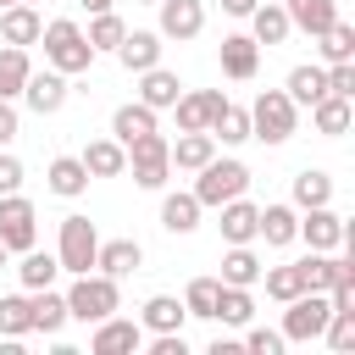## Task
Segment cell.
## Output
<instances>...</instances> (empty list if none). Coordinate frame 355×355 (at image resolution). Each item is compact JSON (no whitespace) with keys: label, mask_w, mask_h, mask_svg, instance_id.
Returning <instances> with one entry per match:
<instances>
[{"label":"cell","mask_w":355,"mask_h":355,"mask_svg":"<svg viewBox=\"0 0 355 355\" xmlns=\"http://www.w3.org/2000/svg\"><path fill=\"white\" fill-rule=\"evenodd\" d=\"M39 39H44V61L55 67V72H89V61H94V50H89V39H83V28L72 22V17H55V22H44L39 28Z\"/></svg>","instance_id":"obj_1"},{"label":"cell","mask_w":355,"mask_h":355,"mask_svg":"<svg viewBox=\"0 0 355 355\" xmlns=\"http://www.w3.org/2000/svg\"><path fill=\"white\" fill-rule=\"evenodd\" d=\"M116 305H122V294H116V277H105V272H78V283L67 288V316H78V322H105Z\"/></svg>","instance_id":"obj_2"},{"label":"cell","mask_w":355,"mask_h":355,"mask_svg":"<svg viewBox=\"0 0 355 355\" xmlns=\"http://www.w3.org/2000/svg\"><path fill=\"white\" fill-rule=\"evenodd\" d=\"M294 100L283 89H261L255 105H250V139H266V144H288L294 139Z\"/></svg>","instance_id":"obj_3"},{"label":"cell","mask_w":355,"mask_h":355,"mask_svg":"<svg viewBox=\"0 0 355 355\" xmlns=\"http://www.w3.org/2000/svg\"><path fill=\"white\" fill-rule=\"evenodd\" d=\"M244 189H250V166H244V161H233V155H227V161H216V155H211V161L200 166V183H194V200L216 211V205H227V200H239Z\"/></svg>","instance_id":"obj_4"},{"label":"cell","mask_w":355,"mask_h":355,"mask_svg":"<svg viewBox=\"0 0 355 355\" xmlns=\"http://www.w3.org/2000/svg\"><path fill=\"white\" fill-rule=\"evenodd\" d=\"M327 316H333V305H327V294H322V288L294 294V300H288V311H283V344H311V338H322Z\"/></svg>","instance_id":"obj_5"},{"label":"cell","mask_w":355,"mask_h":355,"mask_svg":"<svg viewBox=\"0 0 355 355\" xmlns=\"http://www.w3.org/2000/svg\"><path fill=\"white\" fill-rule=\"evenodd\" d=\"M94 250H100V233L89 216H61V244H55V261L61 272H94Z\"/></svg>","instance_id":"obj_6"},{"label":"cell","mask_w":355,"mask_h":355,"mask_svg":"<svg viewBox=\"0 0 355 355\" xmlns=\"http://www.w3.org/2000/svg\"><path fill=\"white\" fill-rule=\"evenodd\" d=\"M128 161H133V183L139 189H166V172H172V155H166V139L161 133H139L133 144H122Z\"/></svg>","instance_id":"obj_7"},{"label":"cell","mask_w":355,"mask_h":355,"mask_svg":"<svg viewBox=\"0 0 355 355\" xmlns=\"http://www.w3.org/2000/svg\"><path fill=\"white\" fill-rule=\"evenodd\" d=\"M33 239H39V211H33V200L0 194V244L22 255V250H33Z\"/></svg>","instance_id":"obj_8"},{"label":"cell","mask_w":355,"mask_h":355,"mask_svg":"<svg viewBox=\"0 0 355 355\" xmlns=\"http://www.w3.org/2000/svg\"><path fill=\"white\" fill-rule=\"evenodd\" d=\"M161 6V39H200V28H205V0H155Z\"/></svg>","instance_id":"obj_9"},{"label":"cell","mask_w":355,"mask_h":355,"mask_svg":"<svg viewBox=\"0 0 355 355\" xmlns=\"http://www.w3.org/2000/svg\"><path fill=\"white\" fill-rule=\"evenodd\" d=\"M67 72H55V67H44V72H28V83H22V100L39 111V116H55L61 105H67Z\"/></svg>","instance_id":"obj_10"},{"label":"cell","mask_w":355,"mask_h":355,"mask_svg":"<svg viewBox=\"0 0 355 355\" xmlns=\"http://www.w3.org/2000/svg\"><path fill=\"white\" fill-rule=\"evenodd\" d=\"M222 89H194V94H178L172 100V111H178V133H205L211 128V116L222 111Z\"/></svg>","instance_id":"obj_11"},{"label":"cell","mask_w":355,"mask_h":355,"mask_svg":"<svg viewBox=\"0 0 355 355\" xmlns=\"http://www.w3.org/2000/svg\"><path fill=\"white\" fill-rule=\"evenodd\" d=\"M294 239H305L311 250H338V244L349 239V227H344V216H338V211L311 205V211L300 216V233H294Z\"/></svg>","instance_id":"obj_12"},{"label":"cell","mask_w":355,"mask_h":355,"mask_svg":"<svg viewBox=\"0 0 355 355\" xmlns=\"http://www.w3.org/2000/svg\"><path fill=\"white\" fill-rule=\"evenodd\" d=\"M139 344H144V327H139V322H122V316L94 322V338H89L94 355H133Z\"/></svg>","instance_id":"obj_13"},{"label":"cell","mask_w":355,"mask_h":355,"mask_svg":"<svg viewBox=\"0 0 355 355\" xmlns=\"http://www.w3.org/2000/svg\"><path fill=\"white\" fill-rule=\"evenodd\" d=\"M144 266V250H139V239H111V244H100L94 250V272H105V277H128V272H139Z\"/></svg>","instance_id":"obj_14"},{"label":"cell","mask_w":355,"mask_h":355,"mask_svg":"<svg viewBox=\"0 0 355 355\" xmlns=\"http://www.w3.org/2000/svg\"><path fill=\"white\" fill-rule=\"evenodd\" d=\"M216 55H222V72H227V78H239V83H244V78H255V67H261V44H255L250 33H227Z\"/></svg>","instance_id":"obj_15"},{"label":"cell","mask_w":355,"mask_h":355,"mask_svg":"<svg viewBox=\"0 0 355 355\" xmlns=\"http://www.w3.org/2000/svg\"><path fill=\"white\" fill-rule=\"evenodd\" d=\"M294 233H300V216H294V205H261V211H255V239H266L272 250L294 244Z\"/></svg>","instance_id":"obj_16"},{"label":"cell","mask_w":355,"mask_h":355,"mask_svg":"<svg viewBox=\"0 0 355 355\" xmlns=\"http://www.w3.org/2000/svg\"><path fill=\"white\" fill-rule=\"evenodd\" d=\"M116 61H122L128 72H150V67L161 61V33H144V28L122 33V44H116Z\"/></svg>","instance_id":"obj_17"},{"label":"cell","mask_w":355,"mask_h":355,"mask_svg":"<svg viewBox=\"0 0 355 355\" xmlns=\"http://www.w3.org/2000/svg\"><path fill=\"white\" fill-rule=\"evenodd\" d=\"M178 94H183V83H178V72H166L161 61H155L150 72H139V100H144L150 111H172Z\"/></svg>","instance_id":"obj_18"},{"label":"cell","mask_w":355,"mask_h":355,"mask_svg":"<svg viewBox=\"0 0 355 355\" xmlns=\"http://www.w3.org/2000/svg\"><path fill=\"white\" fill-rule=\"evenodd\" d=\"M183 300H172V294H150L144 300V311H139V327L144 333H183Z\"/></svg>","instance_id":"obj_19"},{"label":"cell","mask_w":355,"mask_h":355,"mask_svg":"<svg viewBox=\"0 0 355 355\" xmlns=\"http://www.w3.org/2000/svg\"><path fill=\"white\" fill-rule=\"evenodd\" d=\"M283 11H288V22H294V28H305L311 39H316V33H327V28L338 22V0H283Z\"/></svg>","instance_id":"obj_20"},{"label":"cell","mask_w":355,"mask_h":355,"mask_svg":"<svg viewBox=\"0 0 355 355\" xmlns=\"http://www.w3.org/2000/svg\"><path fill=\"white\" fill-rule=\"evenodd\" d=\"M288 33H294V22H288V11H283L277 0H266V6L250 11V39H255V44H283Z\"/></svg>","instance_id":"obj_21"},{"label":"cell","mask_w":355,"mask_h":355,"mask_svg":"<svg viewBox=\"0 0 355 355\" xmlns=\"http://www.w3.org/2000/svg\"><path fill=\"white\" fill-rule=\"evenodd\" d=\"M44 183H50V194L78 200V194L89 189V166H83L78 155H55V161H50V172H44Z\"/></svg>","instance_id":"obj_22"},{"label":"cell","mask_w":355,"mask_h":355,"mask_svg":"<svg viewBox=\"0 0 355 355\" xmlns=\"http://www.w3.org/2000/svg\"><path fill=\"white\" fill-rule=\"evenodd\" d=\"M39 28H44V22H39L33 6H6V11H0V39H6V44H22V50H28V44H39Z\"/></svg>","instance_id":"obj_23"},{"label":"cell","mask_w":355,"mask_h":355,"mask_svg":"<svg viewBox=\"0 0 355 355\" xmlns=\"http://www.w3.org/2000/svg\"><path fill=\"white\" fill-rule=\"evenodd\" d=\"M311 122H316V133L338 139V133H349V122H355V105H349L344 94H322V100L311 105Z\"/></svg>","instance_id":"obj_24"},{"label":"cell","mask_w":355,"mask_h":355,"mask_svg":"<svg viewBox=\"0 0 355 355\" xmlns=\"http://www.w3.org/2000/svg\"><path fill=\"white\" fill-rule=\"evenodd\" d=\"M78 161L89 166V178H122V172H128V150H122L116 139H94Z\"/></svg>","instance_id":"obj_25"},{"label":"cell","mask_w":355,"mask_h":355,"mask_svg":"<svg viewBox=\"0 0 355 355\" xmlns=\"http://www.w3.org/2000/svg\"><path fill=\"white\" fill-rule=\"evenodd\" d=\"M216 211H222L216 227H222L227 244H250V239H255V211H261V205H250V200L239 194V200H227V205H216Z\"/></svg>","instance_id":"obj_26"},{"label":"cell","mask_w":355,"mask_h":355,"mask_svg":"<svg viewBox=\"0 0 355 355\" xmlns=\"http://www.w3.org/2000/svg\"><path fill=\"white\" fill-rule=\"evenodd\" d=\"M28 311H33V333H61L67 327V294H55V288H33Z\"/></svg>","instance_id":"obj_27"},{"label":"cell","mask_w":355,"mask_h":355,"mask_svg":"<svg viewBox=\"0 0 355 355\" xmlns=\"http://www.w3.org/2000/svg\"><path fill=\"white\" fill-rule=\"evenodd\" d=\"M200 211H205V205L194 200V189H189V194H166V200H161V227H166V233H194V227H200Z\"/></svg>","instance_id":"obj_28"},{"label":"cell","mask_w":355,"mask_h":355,"mask_svg":"<svg viewBox=\"0 0 355 355\" xmlns=\"http://www.w3.org/2000/svg\"><path fill=\"white\" fill-rule=\"evenodd\" d=\"M111 133H116V144H133L139 133H155V111H150L144 100H133V105H116V116H111Z\"/></svg>","instance_id":"obj_29"},{"label":"cell","mask_w":355,"mask_h":355,"mask_svg":"<svg viewBox=\"0 0 355 355\" xmlns=\"http://www.w3.org/2000/svg\"><path fill=\"white\" fill-rule=\"evenodd\" d=\"M166 155H172V166H183V172H200V166L216 155V139H211V133H183L178 144H166Z\"/></svg>","instance_id":"obj_30"},{"label":"cell","mask_w":355,"mask_h":355,"mask_svg":"<svg viewBox=\"0 0 355 355\" xmlns=\"http://www.w3.org/2000/svg\"><path fill=\"white\" fill-rule=\"evenodd\" d=\"M250 316H255V300H250V288H239V283H222V294H216V316H211V322L250 327Z\"/></svg>","instance_id":"obj_31"},{"label":"cell","mask_w":355,"mask_h":355,"mask_svg":"<svg viewBox=\"0 0 355 355\" xmlns=\"http://www.w3.org/2000/svg\"><path fill=\"white\" fill-rule=\"evenodd\" d=\"M294 105H316L327 94V67H294L288 72V89H283Z\"/></svg>","instance_id":"obj_32"},{"label":"cell","mask_w":355,"mask_h":355,"mask_svg":"<svg viewBox=\"0 0 355 355\" xmlns=\"http://www.w3.org/2000/svg\"><path fill=\"white\" fill-rule=\"evenodd\" d=\"M211 139H222V144H244L250 139V111L244 105H233V100H222V111L211 116V128H205Z\"/></svg>","instance_id":"obj_33"},{"label":"cell","mask_w":355,"mask_h":355,"mask_svg":"<svg viewBox=\"0 0 355 355\" xmlns=\"http://www.w3.org/2000/svg\"><path fill=\"white\" fill-rule=\"evenodd\" d=\"M28 72H33V67H28V50H22V44H6V50H0V100H17L22 83H28Z\"/></svg>","instance_id":"obj_34"},{"label":"cell","mask_w":355,"mask_h":355,"mask_svg":"<svg viewBox=\"0 0 355 355\" xmlns=\"http://www.w3.org/2000/svg\"><path fill=\"white\" fill-rule=\"evenodd\" d=\"M327 200H333V178H327L322 166H305V172L294 178V205L311 211V205H327Z\"/></svg>","instance_id":"obj_35"},{"label":"cell","mask_w":355,"mask_h":355,"mask_svg":"<svg viewBox=\"0 0 355 355\" xmlns=\"http://www.w3.org/2000/svg\"><path fill=\"white\" fill-rule=\"evenodd\" d=\"M222 283H239V288L261 283V261H255V250H250V244H233V250L222 255Z\"/></svg>","instance_id":"obj_36"},{"label":"cell","mask_w":355,"mask_h":355,"mask_svg":"<svg viewBox=\"0 0 355 355\" xmlns=\"http://www.w3.org/2000/svg\"><path fill=\"white\" fill-rule=\"evenodd\" d=\"M55 272H61V261H55V255L22 250V266H17V277H22V288H28V294H33V288H50V283H55Z\"/></svg>","instance_id":"obj_37"},{"label":"cell","mask_w":355,"mask_h":355,"mask_svg":"<svg viewBox=\"0 0 355 355\" xmlns=\"http://www.w3.org/2000/svg\"><path fill=\"white\" fill-rule=\"evenodd\" d=\"M122 33H128V22H122L116 11H94V22H89V33H83V39H89V50L100 55V50H116V44H122Z\"/></svg>","instance_id":"obj_38"},{"label":"cell","mask_w":355,"mask_h":355,"mask_svg":"<svg viewBox=\"0 0 355 355\" xmlns=\"http://www.w3.org/2000/svg\"><path fill=\"white\" fill-rule=\"evenodd\" d=\"M0 333H6V338H22V333H33L28 294H0Z\"/></svg>","instance_id":"obj_39"},{"label":"cell","mask_w":355,"mask_h":355,"mask_svg":"<svg viewBox=\"0 0 355 355\" xmlns=\"http://www.w3.org/2000/svg\"><path fill=\"white\" fill-rule=\"evenodd\" d=\"M216 294H222V277H194V283H189V294H183V311L211 322V316H216Z\"/></svg>","instance_id":"obj_40"},{"label":"cell","mask_w":355,"mask_h":355,"mask_svg":"<svg viewBox=\"0 0 355 355\" xmlns=\"http://www.w3.org/2000/svg\"><path fill=\"white\" fill-rule=\"evenodd\" d=\"M261 277H266V294L283 300V305H288L294 294H305V272H300V261H294V266H272V272H261Z\"/></svg>","instance_id":"obj_41"},{"label":"cell","mask_w":355,"mask_h":355,"mask_svg":"<svg viewBox=\"0 0 355 355\" xmlns=\"http://www.w3.org/2000/svg\"><path fill=\"white\" fill-rule=\"evenodd\" d=\"M322 39V55H327V67L333 61H355V28L349 22H333L327 33H316Z\"/></svg>","instance_id":"obj_42"},{"label":"cell","mask_w":355,"mask_h":355,"mask_svg":"<svg viewBox=\"0 0 355 355\" xmlns=\"http://www.w3.org/2000/svg\"><path fill=\"white\" fill-rule=\"evenodd\" d=\"M327 94L355 100V61H333V67H327Z\"/></svg>","instance_id":"obj_43"},{"label":"cell","mask_w":355,"mask_h":355,"mask_svg":"<svg viewBox=\"0 0 355 355\" xmlns=\"http://www.w3.org/2000/svg\"><path fill=\"white\" fill-rule=\"evenodd\" d=\"M244 349H250V355H283V333H272V327H250Z\"/></svg>","instance_id":"obj_44"},{"label":"cell","mask_w":355,"mask_h":355,"mask_svg":"<svg viewBox=\"0 0 355 355\" xmlns=\"http://www.w3.org/2000/svg\"><path fill=\"white\" fill-rule=\"evenodd\" d=\"M17 189H22V161L0 150V194H17Z\"/></svg>","instance_id":"obj_45"},{"label":"cell","mask_w":355,"mask_h":355,"mask_svg":"<svg viewBox=\"0 0 355 355\" xmlns=\"http://www.w3.org/2000/svg\"><path fill=\"white\" fill-rule=\"evenodd\" d=\"M150 355H189V344H183V333H155Z\"/></svg>","instance_id":"obj_46"},{"label":"cell","mask_w":355,"mask_h":355,"mask_svg":"<svg viewBox=\"0 0 355 355\" xmlns=\"http://www.w3.org/2000/svg\"><path fill=\"white\" fill-rule=\"evenodd\" d=\"M17 139V111H11V100H0V150Z\"/></svg>","instance_id":"obj_47"},{"label":"cell","mask_w":355,"mask_h":355,"mask_svg":"<svg viewBox=\"0 0 355 355\" xmlns=\"http://www.w3.org/2000/svg\"><path fill=\"white\" fill-rule=\"evenodd\" d=\"M255 6H261V0H222V11H227V17H250Z\"/></svg>","instance_id":"obj_48"},{"label":"cell","mask_w":355,"mask_h":355,"mask_svg":"<svg viewBox=\"0 0 355 355\" xmlns=\"http://www.w3.org/2000/svg\"><path fill=\"white\" fill-rule=\"evenodd\" d=\"M78 6H83L89 17H94V11H111V0H78Z\"/></svg>","instance_id":"obj_49"},{"label":"cell","mask_w":355,"mask_h":355,"mask_svg":"<svg viewBox=\"0 0 355 355\" xmlns=\"http://www.w3.org/2000/svg\"><path fill=\"white\" fill-rule=\"evenodd\" d=\"M6 6H33V0H0V11H6Z\"/></svg>","instance_id":"obj_50"},{"label":"cell","mask_w":355,"mask_h":355,"mask_svg":"<svg viewBox=\"0 0 355 355\" xmlns=\"http://www.w3.org/2000/svg\"><path fill=\"white\" fill-rule=\"evenodd\" d=\"M6 255H11V250H6V244H0V272H6Z\"/></svg>","instance_id":"obj_51"},{"label":"cell","mask_w":355,"mask_h":355,"mask_svg":"<svg viewBox=\"0 0 355 355\" xmlns=\"http://www.w3.org/2000/svg\"><path fill=\"white\" fill-rule=\"evenodd\" d=\"M139 6H155V0H139Z\"/></svg>","instance_id":"obj_52"},{"label":"cell","mask_w":355,"mask_h":355,"mask_svg":"<svg viewBox=\"0 0 355 355\" xmlns=\"http://www.w3.org/2000/svg\"><path fill=\"white\" fill-rule=\"evenodd\" d=\"M277 6H283V0H277Z\"/></svg>","instance_id":"obj_53"}]
</instances>
